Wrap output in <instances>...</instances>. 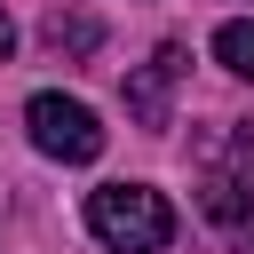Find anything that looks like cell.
Here are the masks:
<instances>
[{
	"mask_svg": "<svg viewBox=\"0 0 254 254\" xmlns=\"http://www.w3.org/2000/svg\"><path fill=\"white\" fill-rule=\"evenodd\" d=\"M87 230L111 254H159L175 238V206L151 183H103V190H87Z\"/></svg>",
	"mask_w": 254,
	"mask_h": 254,
	"instance_id": "obj_1",
	"label": "cell"
},
{
	"mask_svg": "<svg viewBox=\"0 0 254 254\" xmlns=\"http://www.w3.org/2000/svg\"><path fill=\"white\" fill-rule=\"evenodd\" d=\"M198 214L222 230L254 214V127H222L198 151Z\"/></svg>",
	"mask_w": 254,
	"mask_h": 254,
	"instance_id": "obj_2",
	"label": "cell"
},
{
	"mask_svg": "<svg viewBox=\"0 0 254 254\" xmlns=\"http://www.w3.org/2000/svg\"><path fill=\"white\" fill-rule=\"evenodd\" d=\"M24 127H32V143H40L48 159H64V167H87V159H103V127H95V111H87L79 95H56V87H40V95L24 103Z\"/></svg>",
	"mask_w": 254,
	"mask_h": 254,
	"instance_id": "obj_3",
	"label": "cell"
},
{
	"mask_svg": "<svg viewBox=\"0 0 254 254\" xmlns=\"http://www.w3.org/2000/svg\"><path fill=\"white\" fill-rule=\"evenodd\" d=\"M175 79H183V48L167 40V48L127 79V119H135V127H175V103H167V95H175Z\"/></svg>",
	"mask_w": 254,
	"mask_h": 254,
	"instance_id": "obj_4",
	"label": "cell"
},
{
	"mask_svg": "<svg viewBox=\"0 0 254 254\" xmlns=\"http://www.w3.org/2000/svg\"><path fill=\"white\" fill-rule=\"evenodd\" d=\"M214 64L238 71V79H254V16H230V24L214 32Z\"/></svg>",
	"mask_w": 254,
	"mask_h": 254,
	"instance_id": "obj_5",
	"label": "cell"
},
{
	"mask_svg": "<svg viewBox=\"0 0 254 254\" xmlns=\"http://www.w3.org/2000/svg\"><path fill=\"white\" fill-rule=\"evenodd\" d=\"M103 32H95V16H48V48H71V56H87Z\"/></svg>",
	"mask_w": 254,
	"mask_h": 254,
	"instance_id": "obj_6",
	"label": "cell"
},
{
	"mask_svg": "<svg viewBox=\"0 0 254 254\" xmlns=\"http://www.w3.org/2000/svg\"><path fill=\"white\" fill-rule=\"evenodd\" d=\"M8 48H16V24H8V8H0V64H8Z\"/></svg>",
	"mask_w": 254,
	"mask_h": 254,
	"instance_id": "obj_7",
	"label": "cell"
}]
</instances>
